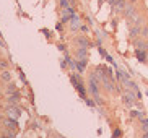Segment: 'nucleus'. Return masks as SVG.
Here are the masks:
<instances>
[{
	"instance_id": "nucleus-1",
	"label": "nucleus",
	"mask_w": 148,
	"mask_h": 138,
	"mask_svg": "<svg viewBox=\"0 0 148 138\" xmlns=\"http://www.w3.org/2000/svg\"><path fill=\"white\" fill-rule=\"evenodd\" d=\"M70 80H72V85L75 86V89L80 93V96H82L83 99H86V89H85V86H83V80L82 78L77 77V75H72Z\"/></svg>"
},
{
	"instance_id": "nucleus-18",
	"label": "nucleus",
	"mask_w": 148,
	"mask_h": 138,
	"mask_svg": "<svg viewBox=\"0 0 148 138\" xmlns=\"http://www.w3.org/2000/svg\"><path fill=\"white\" fill-rule=\"evenodd\" d=\"M80 31H82V33H88V26L86 25H82V26H80Z\"/></svg>"
},
{
	"instance_id": "nucleus-9",
	"label": "nucleus",
	"mask_w": 148,
	"mask_h": 138,
	"mask_svg": "<svg viewBox=\"0 0 148 138\" xmlns=\"http://www.w3.org/2000/svg\"><path fill=\"white\" fill-rule=\"evenodd\" d=\"M88 59V52L85 47H78L77 49V60H86Z\"/></svg>"
},
{
	"instance_id": "nucleus-2",
	"label": "nucleus",
	"mask_w": 148,
	"mask_h": 138,
	"mask_svg": "<svg viewBox=\"0 0 148 138\" xmlns=\"http://www.w3.org/2000/svg\"><path fill=\"white\" fill-rule=\"evenodd\" d=\"M108 3L112 7L114 12H117V13H124V8H125V5L127 2L125 0H108Z\"/></svg>"
},
{
	"instance_id": "nucleus-4",
	"label": "nucleus",
	"mask_w": 148,
	"mask_h": 138,
	"mask_svg": "<svg viewBox=\"0 0 148 138\" xmlns=\"http://www.w3.org/2000/svg\"><path fill=\"white\" fill-rule=\"evenodd\" d=\"M124 15H125L129 20H135V18H137V12H135L134 5H129V3H127L125 8H124Z\"/></svg>"
},
{
	"instance_id": "nucleus-21",
	"label": "nucleus",
	"mask_w": 148,
	"mask_h": 138,
	"mask_svg": "<svg viewBox=\"0 0 148 138\" xmlns=\"http://www.w3.org/2000/svg\"><path fill=\"white\" fill-rule=\"evenodd\" d=\"M147 57H148V51H147Z\"/></svg>"
},
{
	"instance_id": "nucleus-3",
	"label": "nucleus",
	"mask_w": 148,
	"mask_h": 138,
	"mask_svg": "<svg viewBox=\"0 0 148 138\" xmlns=\"http://www.w3.org/2000/svg\"><path fill=\"white\" fill-rule=\"evenodd\" d=\"M75 15V12H73V8L72 7H69V8H64L62 10V18H60V21L62 23H69L70 20H72V16Z\"/></svg>"
},
{
	"instance_id": "nucleus-14",
	"label": "nucleus",
	"mask_w": 148,
	"mask_h": 138,
	"mask_svg": "<svg viewBox=\"0 0 148 138\" xmlns=\"http://www.w3.org/2000/svg\"><path fill=\"white\" fill-rule=\"evenodd\" d=\"M7 68H8V64L5 60H0V70H7Z\"/></svg>"
},
{
	"instance_id": "nucleus-8",
	"label": "nucleus",
	"mask_w": 148,
	"mask_h": 138,
	"mask_svg": "<svg viewBox=\"0 0 148 138\" xmlns=\"http://www.w3.org/2000/svg\"><path fill=\"white\" fill-rule=\"evenodd\" d=\"M7 114H8L10 119H18V117H20V109H18L16 106H13V107L10 106V107L7 109Z\"/></svg>"
},
{
	"instance_id": "nucleus-5",
	"label": "nucleus",
	"mask_w": 148,
	"mask_h": 138,
	"mask_svg": "<svg viewBox=\"0 0 148 138\" xmlns=\"http://www.w3.org/2000/svg\"><path fill=\"white\" fill-rule=\"evenodd\" d=\"M75 42H77V46L78 47H85V49H88L90 46H93V42H90L85 36H80V38H77L75 39Z\"/></svg>"
},
{
	"instance_id": "nucleus-12",
	"label": "nucleus",
	"mask_w": 148,
	"mask_h": 138,
	"mask_svg": "<svg viewBox=\"0 0 148 138\" xmlns=\"http://www.w3.org/2000/svg\"><path fill=\"white\" fill-rule=\"evenodd\" d=\"M0 78H2V81H5V83H8L10 81V72H7V70H3V73L0 75Z\"/></svg>"
},
{
	"instance_id": "nucleus-6",
	"label": "nucleus",
	"mask_w": 148,
	"mask_h": 138,
	"mask_svg": "<svg viewBox=\"0 0 148 138\" xmlns=\"http://www.w3.org/2000/svg\"><path fill=\"white\" fill-rule=\"evenodd\" d=\"M134 46H135L137 51H148V42L145 41V39H135Z\"/></svg>"
},
{
	"instance_id": "nucleus-15",
	"label": "nucleus",
	"mask_w": 148,
	"mask_h": 138,
	"mask_svg": "<svg viewBox=\"0 0 148 138\" xmlns=\"http://www.w3.org/2000/svg\"><path fill=\"white\" fill-rule=\"evenodd\" d=\"M112 138H121V130H119V128H116V130H114Z\"/></svg>"
},
{
	"instance_id": "nucleus-13",
	"label": "nucleus",
	"mask_w": 148,
	"mask_h": 138,
	"mask_svg": "<svg viewBox=\"0 0 148 138\" xmlns=\"http://www.w3.org/2000/svg\"><path fill=\"white\" fill-rule=\"evenodd\" d=\"M59 3H60L62 8H69V7H70V2H69V0H60Z\"/></svg>"
},
{
	"instance_id": "nucleus-17",
	"label": "nucleus",
	"mask_w": 148,
	"mask_h": 138,
	"mask_svg": "<svg viewBox=\"0 0 148 138\" xmlns=\"http://www.w3.org/2000/svg\"><path fill=\"white\" fill-rule=\"evenodd\" d=\"M85 101H86V104L90 106V107H95V106H96L95 101H93V99H85Z\"/></svg>"
},
{
	"instance_id": "nucleus-7",
	"label": "nucleus",
	"mask_w": 148,
	"mask_h": 138,
	"mask_svg": "<svg viewBox=\"0 0 148 138\" xmlns=\"http://www.w3.org/2000/svg\"><path fill=\"white\" fill-rule=\"evenodd\" d=\"M69 23H70V29H72V31L80 29V26H82V25H80V16L77 15V13H75L73 16H72V20H70Z\"/></svg>"
},
{
	"instance_id": "nucleus-10",
	"label": "nucleus",
	"mask_w": 148,
	"mask_h": 138,
	"mask_svg": "<svg viewBox=\"0 0 148 138\" xmlns=\"http://www.w3.org/2000/svg\"><path fill=\"white\" fill-rule=\"evenodd\" d=\"M142 34V26L140 25H134L130 28V38H135V36Z\"/></svg>"
},
{
	"instance_id": "nucleus-16",
	"label": "nucleus",
	"mask_w": 148,
	"mask_h": 138,
	"mask_svg": "<svg viewBox=\"0 0 148 138\" xmlns=\"http://www.w3.org/2000/svg\"><path fill=\"white\" fill-rule=\"evenodd\" d=\"M142 36H143V38H148V26L142 28Z\"/></svg>"
},
{
	"instance_id": "nucleus-11",
	"label": "nucleus",
	"mask_w": 148,
	"mask_h": 138,
	"mask_svg": "<svg viewBox=\"0 0 148 138\" xmlns=\"http://www.w3.org/2000/svg\"><path fill=\"white\" fill-rule=\"evenodd\" d=\"M137 59H138V62H147V51H137Z\"/></svg>"
},
{
	"instance_id": "nucleus-19",
	"label": "nucleus",
	"mask_w": 148,
	"mask_h": 138,
	"mask_svg": "<svg viewBox=\"0 0 148 138\" xmlns=\"http://www.w3.org/2000/svg\"><path fill=\"white\" fill-rule=\"evenodd\" d=\"M143 138H148V130H147V132L143 133Z\"/></svg>"
},
{
	"instance_id": "nucleus-20",
	"label": "nucleus",
	"mask_w": 148,
	"mask_h": 138,
	"mask_svg": "<svg viewBox=\"0 0 148 138\" xmlns=\"http://www.w3.org/2000/svg\"><path fill=\"white\" fill-rule=\"evenodd\" d=\"M135 2H137V0H130V3H135Z\"/></svg>"
}]
</instances>
